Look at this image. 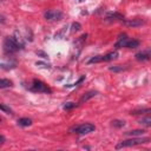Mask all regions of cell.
<instances>
[{
	"instance_id": "1",
	"label": "cell",
	"mask_w": 151,
	"mask_h": 151,
	"mask_svg": "<svg viewBox=\"0 0 151 151\" xmlns=\"http://www.w3.org/2000/svg\"><path fill=\"white\" fill-rule=\"evenodd\" d=\"M151 139L149 137H132L130 139L126 140H122L116 145V150H120L124 147H131V146H136V145H142V144H146L150 143Z\"/></svg>"
},
{
	"instance_id": "2",
	"label": "cell",
	"mask_w": 151,
	"mask_h": 151,
	"mask_svg": "<svg viewBox=\"0 0 151 151\" xmlns=\"http://www.w3.org/2000/svg\"><path fill=\"white\" fill-rule=\"evenodd\" d=\"M4 53L7 55H11L15 52H18L19 50H21V47L18 45V42L13 39V37H7L4 39Z\"/></svg>"
},
{
	"instance_id": "3",
	"label": "cell",
	"mask_w": 151,
	"mask_h": 151,
	"mask_svg": "<svg viewBox=\"0 0 151 151\" xmlns=\"http://www.w3.org/2000/svg\"><path fill=\"white\" fill-rule=\"evenodd\" d=\"M96 130V126L91 123H84V124H80V125H77V126H73L70 131L73 132V133H77V134H87V133H91Z\"/></svg>"
},
{
	"instance_id": "4",
	"label": "cell",
	"mask_w": 151,
	"mask_h": 151,
	"mask_svg": "<svg viewBox=\"0 0 151 151\" xmlns=\"http://www.w3.org/2000/svg\"><path fill=\"white\" fill-rule=\"evenodd\" d=\"M29 90L34 91V92H41V93H51V88L41 80L39 79H33L32 80V84H31V87Z\"/></svg>"
},
{
	"instance_id": "5",
	"label": "cell",
	"mask_w": 151,
	"mask_h": 151,
	"mask_svg": "<svg viewBox=\"0 0 151 151\" xmlns=\"http://www.w3.org/2000/svg\"><path fill=\"white\" fill-rule=\"evenodd\" d=\"M44 18L47 21H59L63 18V13L59 9H48L44 13Z\"/></svg>"
},
{
	"instance_id": "6",
	"label": "cell",
	"mask_w": 151,
	"mask_h": 151,
	"mask_svg": "<svg viewBox=\"0 0 151 151\" xmlns=\"http://www.w3.org/2000/svg\"><path fill=\"white\" fill-rule=\"evenodd\" d=\"M134 58L138 61H146V60L151 59V48H145V50L137 52L134 54Z\"/></svg>"
},
{
	"instance_id": "7",
	"label": "cell",
	"mask_w": 151,
	"mask_h": 151,
	"mask_svg": "<svg viewBox=\"0 0 151 151\" xmlns=\"http://www.w3.org/2000/svg\"><path fill=\"white\" fill-rule=\"evenodd\" d=\"M123 24L127 27H139L142 25L145 24V20L143 19H139V18H136V19H127V20H124Z\"/></svg>"
},
{
	"instance_id": "8",
	"label": "cell",
	"mask_w": 151,
	"mask_h": 151,
	"mask_svg": "<svg viewBox=\"0 0 151 151\" xmlns=\"http://www.w3.org/2000/svg\"><path fill=\"white\" fill-rule=\"evenodd\" d=\"M105 20L106 21H124V15L118 13V12H109L105 14Z\"/></svg>"
},
{
	"instance_id": "9",
	"label": "cell",
	"mask_w": 151,
	"mask_h": 151,
	"mask_svg": "<svg viewBox=\"0 0 151 151\" xmlns=\"http://www.w3.org/2000/svg\"><path fill=\"white\" fill-rule=\"evenodd\" d=\"M86 38H87V34H86V33H84V34H81V35H80V37L74 41L73 46H74V48H78V52H80V51H81V47L84 46V42H85Z\"/></svg>"
},
{
	"instance_id": "10",
	"label": "cell",
	"mask_w": 151,
	"mask_h": 151,
	"mask_svg": "<svg viewBox=\"0 0 151 151\" xmlns=\"http://www.w3.org/2000/svg\"><path fill=\"white\" fill-rule=\"evenodd\" d=\"M127 40H129V38H127V35H126L125 33L120 34V35H119V38H118V41H117V42H116V45H114V47H116V48L126 47V42H127Z\"/></svg>"
},
{
	"instance_id": "11",
	"label": "cell",
	"mask_w": 151,
	"mask_h": 151,
	"mask_svg": "<svg viewBox=\"0 0 151 151\" xmlns=\"http://www.w3.org/2000/svg\"><path fill=\"white\" fill-rule=\"evenodd\" d=\"M98 94V91H87V92H85L83 96H81V98H80V103H86L87 100H90L91 98H93V97H96Z\"/></svg>"
},
{
	"instance_id": "12",
	"label": "cell",
	"mask_w": 151,
	"mask_h": 151,
	"mask_svg": "<svg viewBox=\"0 0 151 151\" xmlns=\"http://www.w3.org/2000/svg\"><path fill=\"white\" fill-rule=\"evenodd\" d=\"M119 55V53L117 51H112V52H109L107 54L103 55V61H111V60H114L117 59Z\"/></svg>"
},
{
	"instance_id": "13",
	"label": "cell",
	"mask_w": 151,
	"mask_h": 151,
	"mask_svg": "<svg viewBox=\"0 0 151 151\" xmlns=\"http://www.w3.org/2000/svg\"><path fill=\"white\" fill-rule=\"evenodd\" d=\"M138 124L144 127H151V116L142 117L140 119H138Z\"/></svg>"
},
{
	"instance_id": "14",
	"label": "cell",
	"mask_w": 151,
	"mask_h": 151,
	"mask_svg": "<svg viewBox=\"0 0 151 151\" xmlns=\"http://www.w3.org/2000/svg\"><path fill=\"white\" fill-rule=\"evenodd\" d=\"M15 65H17V61H15V60H12V59H9L8 63H6L5 60L1 61V68H2V70H11V68H14Z\"/></svg>"
},
{
	"instance_id": "15",
	"label": "cell",
	"mask_w": 151,
	"mask_h": 151,
	"mask_svg": "<svg viewBox=\"0 0 151 151\" xmlns=\"http://www.w3.org/2000/svg\"><path fill=\"white\" fill-rule=\"evenodd\" d=\"M126 136H131V137H140V136H143L144 133H145V131L144 130H140V129H138V130H131V131H126V132H124Z\"/></svg>"
},
{
	"instance_id": "16",
	"label": "cell",
	"mask_w": 151,
	"mask_h": 151,
	"mask_svg": "<svg viewBox=\"0 0 151 151\" xmlns=\"http://www.w3.org/2000/svg\"><path fill=\"white\" fill-rule=\"evenodd\" d=\"M18 125L19 126H24V127H26V126H29V125H32V119H29V118H20V119H18Z\"/></svg>"
},
{
	"instance_id": "17",
	"label": "cell",
	"mask_w": 151,
	"mask_h": 151,
	"mask_svg": "<svg viewBox=\"0 0 151 151\" xmlns=\"http://www.w3.org/2000/svg\"><path fill=\"white\" fill-rule=\"evenodd\" d=\"M13 39L18 42V45L22 48L24 47V40H22V38H21V35H20V33H19V31H14V34H13Z\"/></svg>"
},
{
	"instance_id": "18",
	"label": "cell",
	"mask_w": 151,
	"mask_h": 151,
	"mask_svg": "<svg viewBox=\"0 0 151 151\" xmlns=\"http://www.w3.org/2000/svg\"><path fill=\"white\" fill-rule=\"evenodd\" d=\"M139 46V41L136 40V39H129L127 42H126V47L127 48H136Z\"/></svg>"
},
{
	"instance_id": "19",
	"label": "cell",
	"mask_w": 151,
	"mask_h": 151,
	"mask_svg": "<svg viewBox=\"0 0 151 151\" xmlns=\"http://www.w3.org/2000/svg\"><path fill=\"white\" fill-rule=\"evenodd\" d=\"M13 86V83L9 80V79H6V78H2L1 81H0V88H5V87H11Z\"/></svg>"
},
{
	"instance_id": "20",
	"label": "cell",
	"mask_w": 151,
	"mask_h": 151,
	"mask_svg": "<svg viewBox=\"0 0 151 151\" xmlns=\"http://www.w3.org/2000/svg\"><path fill=\"white\" fill-rule=\"evenodd\" d=\"M127 67H123V66H120V65H116V66H110L109 67V70L111 71V72H122V71H125Z\"/></svg>"
},
{
	"instance_id": "21",
	"label": "cell",
	"mask_w": 151,
	"mask_h": 151,
	"mask_svg": "<svg viewBox=\"0 0 151 151\" xmlns=\"http://www.w3.org/2000/svg\"><path fill=\"white\" fill-rule=\"evenodd\" d=\"M103 61V55H96V57H92L87 64H96V63H101Z\"/></svg>"
},
{
	"instance_id": "22",
	"label": "cell",
	"mask_w": 151,
	"mask_h": 151,
	"mask_svg": "<svg viewBox=\"0 0 151 151\" xmlns=\"http://www.w3.org/2000/svg\"><path fill=\"white\" fill-rule=\"evenodd\" d=\"M74 107H77V104H76V103H73V101L65 103V104H64V106H63V109H64V110H72V109H74Z\"/></svg>"
},
{
	"instance_id": "23",
	"label": "cell",
	"mask_w": 151,
	"mask_h": 151,
	"mask_svg": "<svg viewBox=\"0 0 151 151\" xmlns=\"http://www.w3.org/2000/svg\"><path fill=\"white\" fill-rule=\"evenodd\" d=\"M112 125L114 126V127H123L124 125H125V122L124 120H119V119H114V120H112Z\"/></svg>"
},
{
	"instance_id": "24",
	"label": "cell",
	"mask_w": 151,
	"mask_h": 151,
	"mask_svg": "<svg viewBox=\"0 0 151 151\" xmlns=\"http://www.w3.org/2000/svg\"><path fill=\"white\" fill-rule=\"evenodd\" d=\"M0 107H1V111L5 112V113H8V114H13V110L8 106H6L5 104H0Z\"/></svg>"
},
{
	"instance_id": "25",
	"label": "cell",
	"mask_w": 151,
	"mask_h": 151,
	"mask_svg": "<svg viewBox=\"0 0 151 151\" xmlns=\"http://www.w3.org/2000/svg\"><path fill=\"white\" fill-rule=\"evenodd\" d=\"M81 28V25L79 24V22H73L72 25H71V32H77V31H79Z\"/></svg>"
},
{
	"instance_id": "26",
	"label": "cell",
	"mask_w": 151,
	"mask_h": 151,
	"mask_svg": "<svg viewBox=\"0 0 151 151\" xmlns=\"http://www.w3.org/2000/svg\"><path fill=\"white\" fill-rule=\"evenodd\" d=\"M35 65H37V66H41V67H45V68H50V67H51L50 64H45V63H41V61H37Z\"/></svg>"
},
{
	"instance_id": "27",
	"label": "cell",
	"mask_w": 151,
	"mask_h": 151,
	"mask_svg": "<svg viewBox=\"0 0 151 151\" xmlns=\"http://www.w3.org/2000/svg\"><path fill=\"white\" fill-rule=\"evenodd\" d=\"M37 54H38V55H41V58H44V59H47V58H48V54L45 53L44 51H37Z\"/></svg>"
},
{
	"instance_id": "28",
	"label": "cell",
	"mask_w": 151,
	"mask_h": 151,
	"mask_svg": "<svg viewBox=\"0 0 151 151\" xmlns=\"http://www.w3.org/2000/svg\"><path fill=\"white\" fill-rule=\"evenodd\" d=\"M4 143H5V137L1 134L0 136V144H4Z\"/></svg>"
},
{
	"instance_id": "29",
	"label": "cell",
	"mask_w": 151,
	"mask_h": 151,
	"mask_svg": "<svg viewBox=\"0 0 151 151\" xmlns=\"http://www.w3.org/2000/svg\"><path fill=\"white\" fill-rule=\"evenodd\" d=\"M79 1H81V0H79Z\"/></svg>"
}]
</instances>
